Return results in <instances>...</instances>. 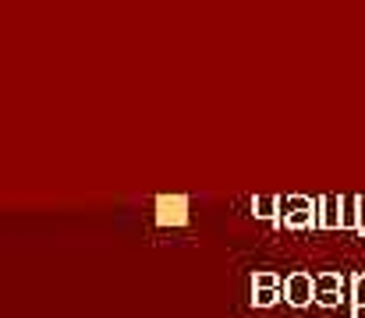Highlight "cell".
<instances>
[{
    "instance_id": "obj_5",
    "label": "cell",
    "mask_w": 365,
    "mask_h": 318,
    "mask_svg": "<svg viewBox=\"0 0 365 318\" xmlns=\"http://www.w3.org/2000/svg\"><path fill=\"white\" fill-rule=\"evenodd\" d=\"M188 202L185 198H160L156 202V223L160 226H181L188 219Z\"/></svg>"
},
{
    "instance_id": "obj_6",
    "label": "cell",
    "mask_w": 365,
    "mask_h": 318,
    "mask_svg": "<svg viewBox=\"0 0 365 318\" xmlns=\"http://www.w3.org/2000/svg\"><path fill=\"white\" fill-rule=\"evenodd\" d=\"M319 230H341V195L319 198Z\"/></svg>"
},
{
    "instance_id": "obj_3",
    "label": "cell",
    "mask_w": 365,
    "mask_h": 318,
    "mask_svg": "<svg viewBox=\"0 0 365 318\" xmlns=\"http://www.w3.org/2000/svg\"><path fill=\"white\" fill-rule=\"evenodd\" d=\"M344 290H348V276H341V272H319L316 276V304L319 308H341V301H344Z\"/></svg>"
},
{
    "instance_id": "obj_7",
    "label": "cell",
    "mask_w": 365,
    "mask_h": 318,
    "mask_svg": "<svg viewBox=\"0 0 365 318\" xmlns=\"http://www.w3.org/2000/svg\"><path fill=\"white\" fill-rule=\"evenodd\" d=\"M252 216L266 219V223H277L280 219V198L277 195H255L252 198Z\"/></svg>"
},
{
    "instance_id": "obj_1",
    "label": "cell",
    "mask_w": 365,
    "mask_h": 318,
    "mask_svg": "<svg viewBox=\"0 0 365 318\" xmlns=\"http://www.w3.org/2000/svg\"><path fill=\"white\" fill-rule=\"evenodd\" d=\"M273 226H287V230H319V198L309 195H287L280 198V219Z\"/></svg>"
},
{
    "instance_id": "obj_9",
    "label": "cell",
    "mask_w": 365,
    "mask_h": 318,
    "mask_svg": "<svg viewBox=\"0 0 365 318\" xmlns=\"http://www.w3.org/2000/svg\"><path fill=\"white\" fill-rule=\"evenodd\" d=\"M280 287H284V283H280L277 272H266V269H262V272L252 276V290H280Z\"/></svg>"
},
{
    "instance_id": "obj_8",
    "label": "cell",
    "mask_w": 365,
    "mask_h": 318,
    "mask_svg": "<svg viewBox=\"0 0 365 318\" xmlns=\"http://www.w3.org/2000/svg\"><path fill=\"white\" fill-rule=\"evenodd\" d=\"M348 301H351L348 318H362V312H365V272H355V276L348 280Z\"/></svg>"
},
{
    "instance_id": "obj_2",
    "label": "cell",
    "mask_w": 365,
    "mask_h": 318,
    "mask_svg": "<svg viewBox=\"0 0 365 318\" xmlns=\"http://www.w3.org/2000/svg\"><path fill=\"white\" fill-rule=\"evenodd\" d=\"M280 294L291 308H309V304H316V276L312 272H291L284 280Z\"/></svg>"
},
{
    "instance_id": "obj_4",
    "label": "cell",
    "mask_w": 365,
    "mask_h": 318,
    "mask_svg": "<svg viewBox=\"0 0 365 318\" xmlns=\"http://www.w3.org/2000/svg\"><path fill=\"white\" fill-rule=\"evenodd\" d=\"M365 198L362 195H341V230L365 233Z\"/></svg>"
},
{
    "instance_id": "obj_10",
    "label": "cell",
    "mask_w": 365,
    "mask_h": 318,
    "mask_svg": "<svg viewBox=\"0 0 365 318\" xmlns=\"http://www.w3.org/2000/svg\"><path fill=\"white\" fill-rule=\"evenodd\" d=\"M280 301H284L280 290H252V304H255V308H273V304H280Z\"/></svg>"
}]
</instances>
